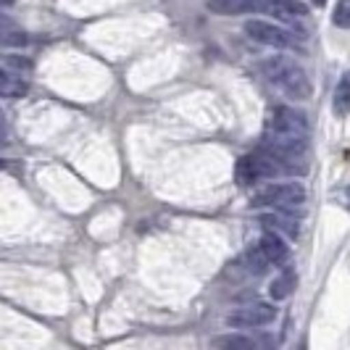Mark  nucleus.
<instances>
[{
	"label": "nucleus",
	"instance_id": "f257e3e1",
	"mask_svg": "<svg viewBox=\"0 0 350 350\" xmlns=\"http://www.w3.org/2000/svg\"><path fill=\"white\" fill-rule=\"evenodd\" d=\"M261 74L266 77L269 85H274L290 100H308L311 92H314L306 69L293 55H271V58H266L261 64Z\"/></svg>",
	"mask_w": 350,
	"mask_h": 350
},
{
	"label": "nucleus",
	"instance_id": "f03ea898",
	"mask_svg": "<svg viewBox=\"0 0 350 350\" xmlns=\"http://www.w3.org/2000/svg\"><path fill=\"white\" fill-rule=\"evenodd\" d=\"M208 8L219 16L266 14L282 21H293L308 14V5L300 0H208Z\"/></svg>",
	"mask_w": 350,
	"mask_h": 350
},
{
	"label": "nucleus",
	"instance_id": "7ed1b4c3",
	"mask_svg": "<svg viewBox=\"0 0 350 350\" xmlns=\"http://www.w3.org/2000/svg\"><path fill=\"white\" fill-rule=\"evenodd\" d=\"M282 174H295L282 158H277L274 153H269L266 148H258L256 153L243 156L234 166V179L245 187V185H256L263 179H274Z\"/></svg>",
	"mask_w": 350,
	"mask_h": 350
},
{
	"label": "nucleus",
	"instance_id": "20e7f679",
	"mask_svg": "<svg viewBox=\"0 0 350 350\" xmlns=\"http://www.w3.org/2000/svg\"><path fill=\"white\" fill-rule=\"evenodd\" d=\"M253 206L261 208H298L306 203V187L300 182H274V185H263L258 193L250 198Z\"/></svg>",
	"mask_w": 350,
	"mask_h": 350
},
{
	"label": "nucleus",
	"instance_id": "39448f33",
	"mask_svg": "<svg viewBox=\"0 0 350 350\" xmlns=\"http://www.w3.org/2000/svg\"><path fill=\"white\" fill-rule=\"evenodd\" d=\"M245 35L261 45H269V48H280V51H293L298 48V40L290 35L287 29H282L277 24H269L263 18H250L245 21Z\"/></svg>",
	"mask_w": 350,
	"mask_h": 350
},
{
	"label": "nucleus",
	"instance_id": "423d86ee",
	"mask_svg": "<svg viewBox=\"0 0 350 350\" xmlns=\"http://www.w3.org/2000/svg\"><path fill=\"white\" fill-rule=\"evenodd\" d=\"M277 319V308L271 303H250L243 308H234L227 316V327L232 329H253V327H266Z\"/></svg>",
	"mask_w": 350,
	"mask_h": 350
},
{
	"label": "nucleus",
	"instance_id": "0eeeda50",
	"mask_svg": "<svg viewBox=\"0 0 350 350\" xmlns=\"http://www.w3.org/2000/svg\"><path fill=\"white\" fill-rule=\"evenodd\" d=\"M256 245L261 247L263 258L269 261L271 269H284V263L290 261V245L282 240L277 232H271V229L263 232L261 240H258Z\"/></svg>",
	"mask_w": 350,
	"mask_h": 350
},
{
	"label": "nucleus",
	"instance_id": "6e6552de",
	"mask_svg": "<svg viewBox=\"0 0 350 350\" xmlns=\"http://www.w3.org/2000/svg\"><path fill=\"white\" fill-rule=\"evenodd\" d=\"M332 111L337 119L350 116V71H345V74L340 77V82H337V88H334Z\"/></svg>",
	"mask_w": 350,
	"mask_h": 350
},
{
	"label": "nucleus",
	"instance_id": "1a4fd4ad",
	"mask_svg": "<svg viewBox=\"0 0 350 350\" xmlns=\"http://www.w3.org/2000/svg\"><path fill=\"white\" fill-rule=\"evenodd\" d=\"M27 82L24 79H18L16 74H11V71H5L0 66V98H11V100H16V98H24L27 95Z\"/></svg>",
	"mask_w": 350,
	"mask_h": 350
},
{
	"label": "nucleus",
	"instance_id": "9d476101",
	"mask_svg": "<svg viewBox=\"0 0 350 350\" xmlns=\"http://www.w3.org/2000/svg\"><path fill=\"white\" fill-rule=\"evenodd\" d=\"M295 284H298L295 271H287V269H284L280 277L271 282L269 293H271V298H274V300H284V298H290V295L295 293Z\"/></svg>",
	"mask_w": 350,
	"mask_h": 350
},
{
	"label": "nucleus",
	"instance_id": "9b49d317",
	"mask_svg": "<svg viewBox=\"0 0 350 350\" xmlns=\"http://www.w3.org/2000/svg\"><path fill=\"white\" fill-rule=\"evenodd\" d=\"M213 348H224V350H253L256 348V342L245 337V334H221V337H216L213 342H211Z\"/></svg>",
	"mask_w": 350,
	"mask_h": 350
},
{
	"label": "nucleus",
	"instance_id": "f8f14e48",
	"mask_svg": "<svg viewBox=\"0 0 350 350\" xmlns=\"http://www.w3.org/2000/svg\"><path fill=\"white\" fill-rule=\"evenodd\" d=\"M263 227L277 229V232H287L290 237L298 234V221H295V219H287V216H282V213H269V216H263Z\"/></svg>",
	"mask_w": 350,
	"mask_h": 350
},
{
	"label": "nucleus",
	"instance_id": "ddd939ff",
	"mask_svg": "<svg viewBox=\"0 0 350 350\" xmlns=\"http://www.w3.org/2000/svg\"><path fill=\"white\" fill-rule=\"evenodd\" d=\"M245 266H247V271H250V274H266V271L271 269L269 261L263 258V253H261V247L258 245H253L245 253Z\"/></svg>",
	"mask_w": 350,
	"mask_h": 350
},
{
	"label": "nucleus",
	"instance_id": "4468645a",
	"mask_svg": "<svg viewBox=\"0 0 350 350\" xmlns=\"http://www.w3.org/2000/svg\"><path fill=\"white\" fill-rule=\"evenodd\" d=\"M332 21L334 27H340V29H350V0H337L334 3Z\"/></svg>",
	"mask_w": 350,
	"mask_h": 350
},
{
	"label": "nucleus",
	"instance_id": "2eb2a0df",
	"mask_svg": "<svg viewBox=\"0 0 350 350\" xmlns=\"http://www.w3.org/2000/svg\"><path fill=\"white\" fill-rule=\"evenodd\" d=\"M8 142V129H5V119L0 116V145H5Z\"/></svg>",
	"mask_w": 350,
	"mask_h": 350
},
{
	"label": "nucleus",
	"instance_id": "dca6fc26",
	"mask_svg": "<svg viewBox=\"0 0 350 350\" xmlns=\"http://www.w3.org/2000/svg\"><path fill=\"white\" fill-rule=\"evenodd\" d=\"M314 5H319V8H324V5H327V0H314Z\"/></svg>",
	"mask_w": 350,
	"mask_h": 350
},
{
	"label": "nucleus",
	"instance_id": "f3484780",
	"mask_svg": "<svg viewBox=\"0 0 350 350\" xmlns=\"http://www.w3.org/2000/svg\"><path fill=\"white\" fill-rule=\"evenodd\" d=\"M14 0H0V8H5V5H11Z\"/></svg>",
	"mask_w": 350,
	"mask_h": 350
},
{
	"label": "nucleus",
	"instance_id": "a211bd4d",
	"mask_svg": "<svg viewBox=\"0 0 350 350\" xmlns=\"http://www.w3.org/2000/svg\"><path fill=\"white\" fill-rule=\"evenodd\" d=\"M3 166H5V163H3V161H0V169H3Z\"/></svg>",
	"mask_w": 350,
	"mask_h": 350
}]
</instances>
